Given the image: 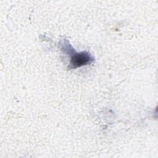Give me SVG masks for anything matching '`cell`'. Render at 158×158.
Instances as JSON below:
<instances>
[{
    "mask_svg": "<svg viewBox=\"0 0 158 158\" xmlns=\"http://www.w3.org/2000/svg\"><path fill=\"white\" fill-rule=\"evenodd\" d=\"M93 60L92 56L86 52H76L72 54L70 59V68L75 69L90 64Z\"/></svg>",
    "mask_w": 158,
    "mask_h": 158,
    "instance_id": "obj_1",
    "label": "cell"
}]
</instances>
